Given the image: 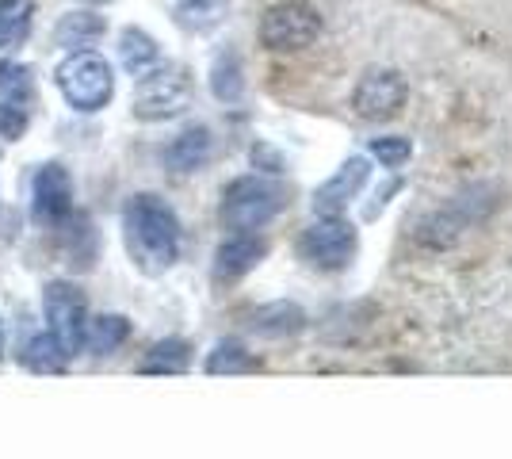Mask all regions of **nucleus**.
<instances>
[{"label": "nucleus", "instance_id": "nucleus-21", "mask_svg": "<svg viewBox=\"0 0 512 459\" xmlns=\"http://www.w3.org/2000/svg\"><path fill=\"white\" fill-rule=\"evenodd\" d=\"M256 368H260V360L241 341H234V337L218 341L207 352V360H203V372L207 375H245V372H256Z\"/></svg>", "mask_w": 512, "mask_h": 459}, {"label": "nucleus", "instance_id": "nucleus-28", "mask_svg": "<svg viewBox=\"0 0 512 459\" xmlns=\"http://www.w3.org/2000/svg\"><path fill=\"white\" fill-rule=\"evenodd\" d=\"M23 8V0H0V20H8L12 12H20Z\"/></svg>", "mask_w": 512, "mask_h": 459}, {"label": "nucleus", "instance_id": "nucleus-1", "mask_svg": "<svg viewBox=\"0 0 512 459\" xmlns=\"http://www.w3.org/2000/svg\"><path fill=\"white\" fill-rule=\"evenodd\" d=\"M123 238H127L130 261L146 276H161L180 261L184 249V226L180 215L165 196L157 192H138L123 207Z\"/></svg>", "mask_w": 512, "mask_h": 459}, {"label": "nucleus", "instance_id": "nucleus-6", "mask_svg": "<svg viewBox=\"0 0 512 459\" xmlns=\"http://www.w3.org/2000/svg\"><path fill=\"white\" fill-rule=\"evenodd\" d=\"M188 104H192V73L184 66H172V62H161L134 88V119H142V123L176 119L188 111Z\"/></svg>", "mask_w": 512, "mask_h": 459}, {"label": "nucleus", "instance_id": "nucleus-30", "mask_svg": "<svg viewBox=\"0 0 512 459\" xmlns=\"http://www.w3.org/2000/svg\"><path fill=\"white\" fill-rule=\"evenodd\" d=\"M0 356H4V326H0Z\"/></svg>", "mask_w": 512, "mask_h": 459}, {"label": "nucleus", "instance_id": "nucleus-17", "mask_svg": "<svg viewBox=\"0 0 512 459\" xmlns=\"http://www.w3.org/2000/svg\"><path fill=\"white\" fill-rule=\"evenodd\" d=\"M211 92L222 104H237L245 96V62L234 46H226L211 62Z\"/></svg>", "mask_w": 512, "mask_h": 459}, {"label": "nucleus", "instance_id": "nucleus-20", "mask_svg": "<svg viewBox=\"0 0 512 459\" xmlns=\"http://www.w3.org/2000/svg\"><path fill=\"white\" fill-rule=\"evenodd\" d=\"M69 352L62 349V341L54 337V333H39V337H31L27 345H23V368L27 372H39V375H58L69 368Z\"/></svg>", "mask_w": 512, "mask_h": 459}, {"label": "nucleus", "instance_id": "nucleus-13", "mask_svg": "<svg viewBox=\"0 0 512 459\" xmlns=\"http://www.w3.org/2000/svg\"><path fill=\"white\" fill-rule=\"evenodd\" d=\"M211 157H214V131L203 127V123L184 127V131L165 146V153H161L165 169L176 176H192V173H199V169H207Z\"/></svg>", "mask_w": 512, "mask_h": 459}, {"label": "nucleus", "instance_id": "nucleus-2", "mask_svg": "<svg viewBox=\"0 0 512 459\" xmlns=\"http://www.w3.org/2000/svg\"><path fill=\"white\" fill-rule=\"evenodd\" d=\"M497 203H501L497 184H486V180L467 184V188H459L444 207H432L425 215H417L413 226H409V238L417 241L421 249H432V253L451 249L455 241L467 234L470 226H482V222L490 219L493 211H497Z\"/></svg>", "mask_w": 512, "mask_h": 459}, {"label": "nucleus", "instance_id": "nucleus-11", "mask_svg": "<svg viewBox=\"0 0 512 459\" xmlns=\"http://www.w3.org/2000/svg\"><path fill=\"white\" fill-rule=\"evenodd\" d=\"M264 257H268V238H264L260 230L222 238L218 241V249H214V261H211L214 284H237V280H245Z\"/></svg>", "mask_w": 512, "mask_h": 459}, {"label": "nucleus", "instance_id": "nucleus-15", "mask_svg": "<svg viewBox=\"0 0 512 459\" xmlns=\"http://www.w3.org/2000/svg\"><path fill=\"white\" fill-rule=\"evenodd\" d=\"M119 62H123V69H127L134 81H142V77L153 73L165 58H161V43L153 39L150 31H142V27H123V35H119Z\"/></svg>", "mask_w": 512, "mask_h": 459}, {"label": "nucleus", "instance_id": "nucleus-23", "mask_svg": "<svg viewBox=\"0 0 512 459\" xmlns=\"http://www.w3.org/2000/svg\"><path fill=\"white\" fill-rule=\"evenodd\" d=\"M31 96H35L31 69L20 66V62H0V100H8V104H27V108H31Z\"/></svg>", "mask_w": 512, "mask_h": 459}, {"label": "nucleus", "instance_id": "nucleus-27", "mask_svg": "<svg viewBox=\"0 0 512 459\" xmlns=\"http://www.w3.org/2000/svg\"><path fill=\"white\" fill-rule=\"evenodd\" d=\"M253 165L256 169H260V173H283V157H279L276 150H268V146H264V142H256L253 146Z\"/></svg>", "mask_w": 512, "mask_h": 459}, {"label": "nucleus", "instance_id": "nucleus-29", "mask_svg": "<svg viewBox=\"0 0 512 459\" xmlns=\"http://www.w3.org/2000/svg\"><path fill=\"white\" fill-rule=\"evenodd\" d=\"M81 4H88V8H96V4H104V0H81Z\"/></svg>", "mask_w": 512, "mask_h": 459}, {"label": "nucleus", "instance_id": "nucleus-18", "mask_svg": "<svg viewBox=\"0 0 512 459\" xmlns=\"http://www.w3.org/2000/svg\"><path fill=\"white\" fill-rule=\"evenodd\" d=\"M130 329L134 326H130L127 314H96V318H88L85 349L92 356H111L130 341Z\"/></svg>", "mask_w": 512, "mask_h": 459}, {"label": "nucleus", "instance_id": "nucleus-12", "mask_svg": "<svg viewBox=\"0 0 512 459\" xmlns=\"http://www.w3.org/2000/svg\"><path fill=\"white\" fill-rule=\"evenodd\" d=\"M367 180H371V157H363V153L348 157L341 169L314 192V215H341V211H348L367 188Z\"/></svg>", "mask_w": 512, "mask_h": 459}, {"label": "nucleus", "instance_id": "nucleus-4", "mask_svg": "<svg viewBox=\"0 0 512 459\" xmlns=\"http://www.w3.org/2000/svg\"><path fill=\"white\" fill-rule=\"evenodd\" d=\"M54 81L62 88L65 104L81 115H96L115 96V69L100 50H73L62 66L54 69Z\"/></svg>", "mask_w": 512, "mask_h": 459}, {"label": "nucleus", "instance_id": "nucleus-24", "mask_svg": "<svg viewBox=\"0 0 512 459\" xmlns=\"http://www.w3.org/2000/svg\"><path fill=\"white\" fill-rule=\"evenodd\" d=\"M367 157H375L383 169H402L413 157V142L406 134H379V138L367 142Z\"/></svg>", "mask_w": 512, "mask_h": 459}, {"label": "nucleus", "instance_id": "nucleus-26", "mask_svg": "<svg viewBox=\"0 0 512 459\" xmlns=\"http://www.w3.org/2000/svg\"><path fill=\"white\" fill-rule=\"evenodd\" d=\"M27 27H31V8L23 4L20 12H12L8 20H0V50H8V46H20L23 35H27Z\"/></svg>", "mask_w": 512, "mask_h": 459}, {"label": "nucleus", "instance_id": "nucleus-10", "mask_svg": "<svg viewBox=\"0 0 512 459\" xmlns=\"http://www.w3.org/2000/svg\"><path fill=\"white\" fill-rule=\"evenodd\" d=\"M31 211L46 226H62L73 215V176L62 161H46L31 180Z\"/></svg>", "mask_w": 512, "mask_h": 459}, {"label": "nucleus", "instance_id": "nucleus-19", "mask_svg": "<svg viewBox=\"0 0 512 459\" xmlns=\"http://www.w3.org/2000/svg\"><path fill=\"white\" fill-rule=\"evenodd\" d=\"M104 31H107L104 16H96L92 8H85V12H69V16L58 20V27H54V43L69 46V50H85V46L96 43Z\"/></svg>", "mask_w": 512, "mask_h": 459}, {"label": "nucleus", "instance_id": "nucleus-14", "mask_svg": "<svg viewBox=\"0 0 512 459\" xmlns=\"http://www.w3.org/2000/svg\"><path fill=\"white\" fill-rule=\"evenodd\" d=\"M306 326H310V314L295 299H276V303L256 306L253 314H249V329H253L256 337H264V341L299 337Z\"/></svg>", "mask_w": 512, "mask_h": 459}, {"label": "nucleus", "instance_id": "nucleus-8", "mask_svg": "<svg viewBox=\"0 0 512 459\" xmlns=\"http://www.w3.org/2000/svg\"><path fill=\"white\" fill-rule=\"evenodd\" d=\"M43 318L46 333H54L69 356L85 352L92 310H88V295L73 280H50L43 287Z\"/></svg>", "mask_w": 512, "mask_h": 459}, {"label": "nucleus", "instance_id": "nucleus-25", "mask_svg": "<svg viewBox=\"0 0 512 459\" xmlns=\"http://www.w3.org/2000/svg\"><path fill=\"white\" fill-rule=\"evenodd\" d=\"M27 123H31L27 104H8V100H0V142H20L23 134H27Z\"/></svg>", "mask_w": 512, "mask_h": 459}, {"label": "nucleus", "instance_id": "nucleus-5", "mask_svg": "<svg viewBox=\"0 0 512 459\" xmlns=\"http://www.w3.org/2000/svg\"><path fill=\"white\" fill-rule=\"evenodd\" d=\"M321 27L325 20L310 0H279L260 16V46L272 54H295L318 43Z\"/></svg>", "mask_w": 512, "mask_h": 459}, {"label": "nucleus", "instance_id": "nucleus-16", "mask_svg": "<svg viewBox=\"0 0 512 459\" xmlns=\"http://www.w3.org/2000/svg\"><path fill=\"white\" fill-rule=\"evenodd\" d=\"M192 368V345L184 337H165L138 360V375H184Z\"/></svg>", "mask_w": 512, "mask_h": 459}, {"label": "nucleus", "instance_id": "nucleus-22", "mask_svg": "<svg viewBox=\"0 0 512 459\" xmlns=\"http://www.w3.org/2000/svg\"><path fill=\"white\" fill-rule=\"evenodd\" d=\"M226 16V0H180L172 8V20L184 31H211Z\"/></svg>", "mask_w": 512, "mask_h": 459}, {"label": "nucleus", "instance_id": "nucleus-3", "mask_svg": "<svg viewBox=\"0 0 512 459\" xmlns=\"http://www.w3.org/2000/svg\"><path fill=\"white\" fill-rule=\"evenodd\" d=\"M287 207V192L272 176H237L222 188V203H218V222L230 234H249V230H264L268 222L279 219V211Z\"/></svg>", "mask_w": 512, "mask_h": 459}, {"label": "nucleus", "instance_id": "nucleus-7", "mask_svg": "<svg viewBox=\"0 0 512 459\" xmlns=\"http://www.w3.org/2000/svg\"><path fill=\"white\" fill-rule=\"evenodd\" d=\"M360 249V234L344 215H314V222L302 230L299 257L318 272H341L352 264Z\"/></svg>", "mask_w": 512, "mask_h": 459}, {"label": "nucleus", "instance_id": "nucleus-9", "mask_svg": "<svg viewBox=\"0 0 512 459\" xmlns=\"http://www.w3.org/2000/svg\"><path fill=\"white\" fill-rule=\"evenodd\" d=\"M406 96L409 85L398 69H367L352 92V108L367 123H383L406 108Z\"/></svg>", "mask_w": 512, "mask_h": 459}]
</instances>
